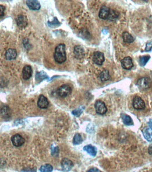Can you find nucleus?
Returning a JSON list of instances; mask_svg holds the SVG:
<instances>
[{
	"label": "nucleus",
	"instance_id": "obj_1",
	"mask_svg": "<svg viewBox=\"0 0 152 172\" xmlns=\"http://www.w3.org/2000/svg\"><path fill=\"white\" fill-rule=\"evenodd\" d=\"M54 57L55 61L59 64H62L66 61V46L63 44H59L55 49V52Z\"/></svg>",
	"mask_w": 152,
	"mask_h": 172
},
{
	"label": "nucleus",
	"instance_id": "obj_2",
	"mask_svg": "<svg viewBox=\"0 0 152 172\" xmlns=\"http://www.w3.org/2000/svg\"><path fill=\"white\" fill-rule=\"evenodd\" d=\"M72 92V89L68 84L62 85L57 89V93L59 97L65 98L69 96Z\"/></svg>",
	"mask_w": 152,
	"mask_h": 172
},
{
	"label": "nucleus",
	"instance_id": "obj_3",
	"mask_svg": "<svg viewBox=\"0 0 152 172\" xmlns=\"http://www.w3.org/2000/svg\"><path fill=\"white\" fill-rule=\"evenodd\" d=\"M95 108L96 113L99 114H105L107 111V108L105 104L101 100H98L96 102Z\"/></svg>",
	"mask_w": 152,
	"mask_h": 172
},
{
	"label": "nucleus",
	"instance_id": "obj_4",
	"mask_svg": "<svg viewBox=\"0 0 152 172\" xmlns=\"http://www.w3.org/2000/svg\"><path fill=\"white\" fill-rule=\"evenodd\" d=\"M133 107L137 110H144L146 108V104L142 98L138 96H136L133 99Z\"/></svg>",
	"mask_w": 152,
	"mask_h": 172
},
{
	"label": "nucleus",
	"instance_id": "obj_5",
	"mask_svg": "<svg viewBox=\"0 0 152 172\" xmlns=\"http://www.w3.org/2000/svg\"><path fill=\"white\" fill-rule=\"evenodd\" d=\"M152 82L149 77H143L140 78L137 81V85L143 89H147L151 87Z\"/></svg>",
	"mask_w": 152,
	"mask_h": 172
},
{
	"label": "nucleus",
	"instance_id": "obj_6",
	"mask_svg": "<svg viewBox=\"0 0 152 172\" xmlns=\"http://www.w3.org/2000/svg\"><path fill=\"white\" fill-rule=\"evenodd\" d=\"M11 140L13 145L17 147L22 146L25 142V139L18 134L13 135L11 138Z\"/></svg>",
	"mask_w": 152,
	"mask_h": 172
},
{
	"label": "nucleus",
	"instance_id": "obj_7",
	"mask_svg": "<svg viewBox=\"0 0 152 172\" xmlns=\"http://www.w3.org/2000/svg\"><path fill=\"white\" fill-rule=\"evenodd\" d=\"M93 62L97 65L101 66L105 61V56L103 53L99 51H96L93 54Z\"/></svg>",
	"mask_w": 152,
	"mask_h": 172
},
{
	"label": "nucleus",
	"instance_id": "obj_8",
	"mask_svg": "<svg viewBox=\"0 0 152 172\" xmlns=\"http://www.w3.org/2000/svg\"><path fill=\"white\" fill-rule=\"evenodd\" d=\"M121 66L125 70H129L133 67L132 59L130 56L125 57L121 61Z\"/></svg>",
	"mask_w": 152,
	"mask_h": 172
},
{
	"label": "nucleus",
	"instance_id": "obj_9",
	"mask_svg": "<svg viewBox=\"0 0 152 172\" xmlns=\"http://www.w3.org/2000/svg\"><path fill=\"white\" fill-rule=\"evenodd\" d=\"M17 26L21 28H25L28 25V19L26 16L20 14L16 19Z\"/></svg>",
	"mask_w": 152,
	"mask_h": 172
},
{
	"label": "nucleus",
	"instance_id": "obj_10",
	"mask_svg": "<svg viewBox=\"0 0 152 172\" xmlns=\"http://www.w3.org/2000/svg\"><path fill=\"white\" fill-rule=\"evenodd\" d=\"M111 9L106 6H103L101 7L99 13V17L101 19H108L110 14Z\"/></svg>",
	"mask_w": 152,
	"mask_h": 172
},
{
	"label": "nucleus",
	"instance_id": "obj_11",
	"mask_svg": "<svg viewBox=\"0 0 152 172\" xmlns=\"http://www.w3.org/2000/svg\"><path fill=\"white\" fill-rule=\"evenodd\" d=\"M61 165L62 169L64 171H70L74 166L73 163L72 161L67 158H65L62 160Z\"/></svg>",
	"mask_w": 152,
	"mask_h": 172
},
{
	"label": "nucleus",
	"instance_id": "obj_12",
	"mask_svg": "<svg viewBox=\"0 0 152 172\" xmlns=\"http://www.w3.org/2000/svg\"><path fill=\"white\" fill-rule=\"evenodd\" d=\"M49 104V103L48 100L45 96L43 95L39 96L38 101V106L39 108L42 109H46L48 107Z\"/></svg>",
	"mask_w": 152,
	"mask_h": 172
},
{
	"label": "nucleus",
	"instance_id": "obj_13",
	"mask_svg": "<svg viewBox=\"0 0 152 172\" xmlns=\"http://www.w3.org/2000/svg\"><path fill=\"white\" fill-rule=\"evenodd\" d=\"M26 4L31 10L38 11L41 8L40 3L37 0H28L26 1Z\"/></svg>",
	"mask_w": 152,
	"mask_h": 172
},
{
	"label": "nucleus",
	"instance_id": "obj_14",
	"mask_svg": "<svg viewBox=\"0 0 152 172\" xmlns=\"http://www.w3.org/2000/svg\"><path fill=\"white\" fill-rule=\"evenodd\" d=\"M22 77L25 80H28L31 77L32 69L30 65H26L23 67L22 72Z\"/></svg>",
	"mask_w": 152,
	"mask_h": 172
},
{
	"label": "nucleus",
	"instance_id": "obj_15",
	"mask_svg": "<svg viewBox=\"0 0 152 172\" xmlns=\"http://www.w3.org/2000/svg\"><path fill=\"white\" fill-rule=\"evenodd\" d=\"M74 54L75 58L78 59H81L84 57L85 53L84 49L79 45H77L74 47Z\"/></svg>",
	"mask_w": 152,
	"mask_h": 172
},
{
	"label": "nucleus",
	"instance_id": "obj_16",
	"mask_svg": "<svg viewBox=\"0 0 152 172\" xmlns=\"http://www.w3.org/2000/svg\"><path fill=\"white\" fill-rule=\"evenodd\" d=\"M1 114L3 118L8 119L10 118L11 112L10 107L6 105H3L1 109Z\"/></svg>",
	"mask_w": 152,
	"mask_h": 172
},
{
	"label": "nucleus",
	"instance_id": "obj_17",
	"mask_svg": "<svg viewBox=\"0 0 152 172\" xmlns=\"http://www.w3.org/2000/svg\"><path fill=\"white\" fill-rule=\"evenodd\" d=\"M17 56L16 50L13 49H10L6 51L5 57L7 60H12L15 59Z\"/></svg>",
	"mask_w": 152,
	"mask_h": 172
},
{
	"label": "nucleus",
	"instance_id": "obj_18",
	"mask_svg": "<svg viewBox=\"0 0 152 172\" xmlns=\"http://www.w3.org/2000/svg\"><path fill=\"white\" fill-rule=\"evenodd\" d=\"M144 137L148 141H152V129L149 127H146L142 130Z\"/></svg>",
	"mask_w": 152,
	"mask_h": 172
},
{
	"label": "nucleus",
	"instance_id": "obj_19",
	"mask_svg": "<svg viewBox=\"0 0 152 172\" xmlns=\"http://www.w3.org/2000/svg\"><path fill=\"white\" fill-rule=\"evenodd\" d=\"M84 150L88 152L91 156H95L97 154V149L95 147L91 145L85 146L84 147Z\"/></svg>",
	"mask_w": 152,
	"mask_h": 172
},
{
	"label": "nucleus",
	"instance_id": "obj_20",
	"mask_svg": "<svg viewBox=\"0 0 152 172\" xmlns=\"http://www.w3.org/2000/svg\"><path fill=\"white\" fill-rule=\"evenodd\" d=\"M48 76L44 71L37 72L35 76V80L38 82H40L43 80L48 78Z\"/></svg>",
	"mask_w": 152,
	"mask_h": 172
},
{
	"label": "nucleus",
	"instance_id": "obj_21",
	"mask_svg": "<svg viewBox=\"0 0 152 172\" xmlns=\"http://www.w3.org/2000/svg\"><path fill=\"white\" fill-rule=\"evenodd\" d=\"M123 39V41L126 43H132L134 41V38L132 37L131 35L129 34L128 32H124L122 34Z\"/></svg>",
	"mask_w": 152,
	"mask_h": 172
},
{
	"label": "nucleus",
	"instance_id": "obj_22",
	"mask_svg": "<svg viewBox=\"0 0 152 172\" xmlns=\"http://www.w3.org/2000/svg\"><path fill=\"white\" fill-rule=\"evenodd\" d=\"M121 118L123 121V123L126 125H133V121L130 116H128V115L122 114L121 115Z\"/></svg>",
	"mask_w": 152,
	"mask_h": 172
},
{
	"label": "nucleus",
	"instance_id": "obj_23",
	"mask_svg": "<svg viewBox=\"0 0 152 172\" xmlns=\"http://www.w3.org/2000/svg\"><path fill=\"white\" fill-rule=\"evenodd\" d=\"M100 78L102 81H106L109 80L110 76L107 70H104L100 75Z\"/></svg>",
	"mask_w": 152,
	"mask_h": 172
},
{
	"label": "nucleus",
	"instance_id": "obj_24",
	"mask_svg": "<svg viewBox=\"0 0 152 172\" xmlns=\"http://www.w3.org/2000/svg\"><path fill=\"white\" fill-rule=\"evenodd\" d=\"M53 168L50 164H46L44 166H42L40 167V170L41 172H52L53 171Z\"/></svg>",
	"mask_w": 152,
	"mask_h": 172
},
{
	"label": "nucleus",
	"instance_id": "obj_25",
	"mask_svg": "<svg viewBox=\"0 0 152 172\" xmlns=\"http://www.w3.org/2000/svg\"><path fill=\"white\" fill-rule=\"evenodd\" d=\"M150 56H142L140 57L139 59V63L140 65L142 66L146 65L148 61L150 59Z\"/></svg>",
	"mask_w": 152,
	"mask_h": 172
},
{
	"label": "nucleus",
	"instance_id": "obj_26",
	"mask_svg": "<svg viewBox=\"0 0 152 172\" xmlns=\"http://www.w3.org/2000/svg\"><path fill=\"white\" fill-rule=\"evenodd\" d=\"M83 142V139L81 135L79 134H75L73 139V143L75 145H80Z\"/></svg>",
	"mask_w": 152,
	"mask_h": 172
},
{
	"label": "nucleus",
	"instance_id": "obj_27",
	"mask_svg": "<svg viewBox=\"0 0 152 172\" xmlns=\"http://www.w3.org/2000/svg\"><path fill=\"white\" fill-rule=\"evenodd\" d=\"M84 109V108L83 106L79 107L77 109H75V110L72 111V114L74 116H76V117H79L81 115V114L82 113H83Z\"/></svg>",
	"mask_w": 152,
	"mask_h": 172
},
{
	"label": "nucleus",
	"instance_id": "obj_28",
	"mask_svg": "<svg viewBox=\"0 0 152 172\" xmlns=\"http://www.w3.org/2000/svg\"><path fill=\"white\" fill-rule=\"evenodd\" d=\"M48 24L49 26L51 27H55L59 26V25H60V23L58 19L56 17H54L53 21L52 22H49V21L48 22Z\"/></svg>",
	"mask_w": 152,
	"mask_h": 172
},
{
	"label": "nucleus",
	"instance_id": "obj_29",
	"mask_svg": "<svg viewBox=\"0 0 152 172\" xmlns=\"http://www.w3.org/2000/svg\"><path fill=\"white\" fill-rule=\"evenodd\" d=\"M119 16V13L117 11H114V10H111L110 14L108 19L112 20L113 19H116Z\"/></svg>",
	"mask_w": 152,
	"mask_h": 172
},
{
	"label": "nucleus",
	"instance_id": "obj_30",
	"mask_svg": "<svg viewBox=\"0 0 152 172\" xmlns=\"http://www.w3.org/2000/svg\"><path fill=\"white\" fill-rule=\"evenodd\" d=\"M152 49V40L148 41L146 44V48L145 49V51L148 52L151 51Z\"/></svg>",
	"mask_w": 152,
	"mask_h": 172
},
{
	"label": "nucleus",
	"instance_id": "obj_31",
	"mask_svg": "<svg viewBox=\"0 0 152 172\" xmlns=\"http://www.w3.org/2000/svg\"><path fill=\"white\" fill-rule=\"evenodd\" d=\"M6 10V8L4 6L2 5H0V17L1 18L4 16V11Z\"/></svg>",
	"mask_w": 152,
	"mask_h": 172
},
{
	"label": "nucleus",
	"instance_id": "obj_32",
	"mask_svg": "<svg viewBox=\"0 0 152 172\" xmlns=\"http://www.w3.org/2000/svg\"><path fill=\"white\" fill-rule=\"evenodd\" d=\"M59 152V148L58 147H54V148L53 151H52V154L53 156H55V155H57L58 154Z\"/></svg>",
	"mask_w": 152,
	"mask_h": 172
},
{
	"label": "nucleus",
	"instance_id": "obj_33",
	"mask_svg": "<svg viewBox=\"0 0 152 172\" xmlns=\"http://www.w3.org/2000/svg\"><path fill=\"white\" fill-rule=\"evenodd\" d=\"M21 172H36V170L33 168H26L22 170Z\"/></svg>",
	"mask_w": 152,
	"mask_h": 172
},
{
	"label": "nucleus",
	"instance_id": "obj_34",
	"mask_svg": "<svg viewBox=\"0 0 152 172\" xmlns=\"http://www.w3.org/2000/svg\"><path fill=\"white\" fill-rule=\"evenodd\" d=\"M87 172H101V171L97 168H91L89 169Z\"/></svg>",
	"mask_w": 152,
	"mask_h": 172
},
{
	"label": "nucleus",
	"instance_id": "obj_35",
	"mask_svg": "<svg viewBox=\"0 0 152 172\" xmlns=\"http://www.w3.org/2000/svg\"><path fill=\"white\" fill-rule=\"evenodd\" d=\"M148 152L149 155L152 156V143L149 147Z\"/></svg>",
	"mask_w": 152,
	"mask_h": 172
},
{
	"label": "nucleus",
	"instance_id": "obj_36",
	"mask_svg": "<svg viewBox=\"0 0 152 172\" xmlns=\"http://www.w3.org/2000/svg\"><path fill=\"white\" fill-rule=\"evenodd\" d=\"M149 124L150 125V127H152V119L150 120L149 123Z\"/></svg>",
	"mask_w": 152,
	"mask_h": 172
}]
</instances>
